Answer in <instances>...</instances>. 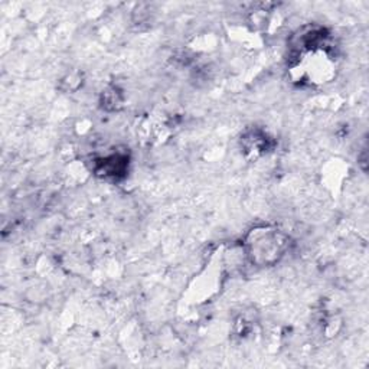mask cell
I'll use <instances>...</instances> for the list:
<instances>
[{"label":"cell","instance_id":"6da1fadb","mask_svg":"<svg viewBox=\"0 0 369 369\" xmlns=\"http://www.w3.org/2000/svg\"><path fill=\"white\" fill-rule=\"evenodd\" d=\"M289 246L287 234L273 225L254 226L243 244L247 259L257 267L277 264L286 255Z\"/></svg>","mask_w":369,"mask_h":369},{"label":"cell","instance_id":"3957f363","mask_svg":"<svg viewBox=\"0 0 369 369\" xmlns=\"http://www.w3.org/2000/svg\"><path fill=\"white\" fill-rule=\"evenodd\" d=\"M270 139L261 130H254L244 136L243 139V149L254 156H260L267 152Z\"/></svg>","mask_w":369,"mask_h":369},{"label":"cell","instance_id":"277c9868","mask_svg":"<svg viewBox=\"0 0 369 369\" xmlns=\"http://www.w3.org/2000/svg\"><path fill=\"white\" fill-rule=\"evenodd\" d=\"M103 107L107 110H117L123 104L121 93L117 88H108L103 93Z\"/></svg>","mask_w":369,"mask_h":369},{"label":"cell","instance_id":"7a4b0ae2","mask_svg":"<svg viewBox=\"0 0 369 369\" xmlns=\"http://www.w3.org/2000/svg\"><path fill=\"white\" fill-rule=\"evenodd\" d=\"M127 165H129V158L121 153L110 154L107 158L98 159L95 163V174L106 176V178H119L123 176Z\"/></svg>","mask_w":369,"mask_h":369}]
</instances>
